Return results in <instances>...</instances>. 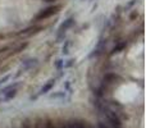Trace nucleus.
Segmentation results:
<instances>
[{"label":"nucleus","mask_w":146,"mask_h":128,"mask_svg":"<svg viewBox=\"0 0 146 128\" xmlns=\"http://www.w3.org/2000/svg\"><path fill=\"white\" fill-rule=\"evenodd\" d=\"M45 3H48V4H51V3H56L58 0H44Z\"/></svg>","instance_id":"5701e85b"},{"label":"nucleus","mask_w":146,"mask_h":128,"mask_svg":"<svg viewBox=\"0 0 146 128\" xmlns=\"http://www.w3.org/2000/svg\"><path fill=\"white\" fill-rule=\"evenodd\" d=\"M44 128H58L56 127V124L54 123V121H51V119H45L44 121Z\"/></svg>","instance_id":"dca6fc26"},{"label":"nucleus","mask_w":146,"mask_h":128,"mask_svg":"<svg viewBox=\"0 0 146 128\" xmlns=\"http://www.w3.org/2000/svg\"><path fill=\"white\" fill-rule=\"evenodd\" d=\"M81 1H88V0H81Z\"/></svg>","instance_id":"a878e982"},{"label":"nucleus","mask_w":146,"mask_h":128,"mask_svg":"<svg viewBox=\"0 0 146 128\" xmlns=\"http://www.w3.org/2000/svg\"><path fill=\"white\" fill-rule=\"evenodd\" d=\"M55 86V78H50V80L48 81V82L45 83V85L42 86V87L40 88V91H38L37 95L41 96V95H46V94H49L51 90H53V87Z\"/></svg>","instance_id":"39448f33"},{"label":"nucleus","mask_w":146,"mask_h":128,"mask_svg":"<svg viewBox=\"0 0 146 128\" xmlns=\"http://www.w3.org/2000/svg\"><path fill=\"white\" fill-rule=\"evenodd\" d=\"M17 88H14V90H10V91H7V92L4 94V100L5 101H8V100H12V99H14L15 96H17Z\"/></svg>","instance_id":"9b49d317"},{"label":"nucleus","mask_w":146,"mask_h":128,"mask_svg":"<svg viewBox=\"0 0 146 128\" xmlns=\"http://www.w3.org/2000/svg\"><path fill=\"white\" fill-rule=\"evenodd\" d=\"M37 65H38V59L37 58H27V59H25V60H22L19 69H18V73L14 76V77H19L22 73L28 72V70L33 69V68L37 67Z\"/></svg>","instance_id":"f03ea898"},{"label":"nucleus","mask_w":146,"mask_h":128,"mask_svg":"<svg viewBox=\"0 0 146 128\" xmlns=\"http://www.w3.org/2000/svg\"><path fill=\"white\" fill-rule=\"evenodd\" d=\"M66 40V33L64 32H56V42H63Z\"/></svg>","instance_id":"6ab92c4d"},{"label":"nucleus","mask_w":146,"mask_h":128,"mask_svg":"<svg viewBox=\"0 0 146 128\" xmlns=\"http://www.w3.org/2000/svg\"><path fill=\"white\" fill-rule=\"evenodd\" d=\"M10 78H12V74H5L4 77H1V78H0V86L5 85V83H7L8 81L10 80Z\"/></svg>","instance_id":"aec40b11"},{"label":"nucleus","mask_w":146,"mask_h":128,"mask_svg":"<svg viewBox=\"0 0 146 128\" xmlns=\"http://www.w3.org/2000/svg\"><path fill=\"white\" fill-rule=\"evenodd\" d=\"M121 80V77H119L118 73L115 72H106L105 74L103 76V85H113V83H115L117 81Z\"/></svg>","instance_id":"20e7f679"},{"label":"nucleus","mask_w":146,"mask_h":128,"mask_svg":"<svg viewBox=\"0 0 146 128\" xmlns=\"http://www.w3.org/2000/svg\"><path fill=\"white\" fill-rule=\"evenodd\" d=\"M66 91H56V92L51 94L50 95V99H64L66 97Z\"/></svg>","instance_id":"4468645a"},{"label":"nucleus","mask_w":146,"mask_h":128,"mask_svg":"<svg viewBox=\"0 0 146 128\" xmlns=\"http://www.w3.org/2000/svg\"><path fill=\"white\" fill-rule=\"evenodd\" d=\"M74 59L73 58H69L68 60H64V68H67V69H68V68H72L73 65H74Z\"/></svg>","instance_id":"a211bd4d"},{"label":"nucleus","mask_w":146,"mask_h":128,"mask_svg":"<svg viewBox=\"0 0 146 128\" xmlns=\"http://www.w3.org/2000/svg\"><path fill=\"white\" fill-rule=\"evenodd\" d=\"M106 44H108V40H106V38H100L98 45H96L95 48L91 50V53L88 54V59H94V58H98V56L103 55L105 49H106Z\"/></svg>","instance_id":"7ed1b4c3"},{"label":"nucleus","mask_w":146,"mask_h":128,"mask_svg":"<svg viewBox=\"0 0 146 128\" xmlns=\"http://www.w3.org/2000/svg\"><path fill=\"white\" fill-rule=\"evenodd\" d=\"M3 103V100H1V97H0V104H1Z\"/></svg>","instance_id":"393cba45"},{"label":"nucleus","mask_w":146,"mask_h":128,"mask_svg":"<svg viewBox=\"0 0 146 128\" xmlns=\"http://www.w3.org/2000/svg\"><path fill=\"white\" fill-rule=\"evenodd\" d=\"M64 88L71 91V83H69V81H66V82H64Z\"/></svg>","instance_id":"4be33fe9"},{"label":"nucleus","mask_w":146,"mask_h":128,"mask_svg":"<svg viewBox=\"0 0 146 128\" xmlns=\"http://www.w3.org/2000/svg\"><path fill=\"white\" fill-rule=\"evenodd\" d=\"M33 128H44V119L42 118H37L33 123Z\"/></svg>","instance_id":"f3484780"},{"label":"nucleus","mask_w":146,"mask_h":128,"mask_svg":"<svg viewBox=\"0 0 146 128\" xmlns=\"http://www.w3.org/2000/svg\"><path fill=\"white\" fill-rule=\"evenodd\" d=\"M54 67H55L56 70H63L64 69V59L58 58L55 62H54Z\"/></svg>","instance_id":"ddd939ff"},{"label":"nucleus","mask_w":146,"mask_h":128,"mask_svg":"<svg viewBox=\"0 0 146 128\" xmlns=\"http://www.w3.org/2000/svg\"><path fill=\"white\" fill-rule=\"evenodd\" d=\"M135 17H137V12H133V13H132V14H131V19H133Z\"/></svg>","instance_id":"b1692460"},{"label":"nucleus","mask_w":146,"mask_h":128,"mask_svg":"<svg viewBox=\"0 0 146 128\" xmlns=\"http://www.w3.org/2000/svg\"><path fill=\"white\" fill-rule=\"evenodd\" d=\"M41 30H42V27H40V26H30V27L19 31L17 35L18 36H32L33 33H37L38 31H41Z\"/></svg>","instance_id":"423d86ee"},{"label":"nucleus","mask_w":146,"mask_h":128,"mask_svg":"<svg viewBox=\"0 0 146 128\" xmlns=\"http://www.w3.org/2000/svg\"><path fill=\"white\" fill-rule=\"evenodd\" d=\"M21 128H33V123L30 118H25L22 121V124H21Z\"/></svg>","instance_id":"2eb2a0df"},{"label":"nucleus","mask_w":146,"mask_h":128,"mask_svg":"<svg viewBox=\"0 0 146 128\" xmlns=\"http://www.w3.org/2000/svg\"><path fill=\"white\" fill-rule=\"evenodd\" d=\"M59 9H60V5H56V4L49 5V7L41 9L40 12L35 15V19L33 21H35V22H41V21H44V19H48V18H50L51 15L56 14V13L59 12Z\"/></svg>","instance_id":"f257e3e1"},{"label":"nucleus","mask_w":146,"mask_h":128,"mask_svg":"<svg viewBox=\"0 0 146 128\" xmlns=\"http://www.w3.org/2000/svg\"><path fill=\"white\" fill-rule=\"evenodd\" d=\"M98 128H110V127H109L108 124H105L104 122L99 121V123H98Z\"/></svg>","instance_id":"412c9836"},{"label":"nucleus","mask_w":146,"mask_h":128,"mask_svg":"<svg viewBox=\"0 0 146 128\" xmlns=\"http://www.w3.org/2000/svg\"><path fill=\"white\" fill-rule=\"evenodd\" d=\"M73 25H74V18H73V17L67 18V19L64 21V22H62V25L59 26L58 32H64V33H67V31H68L69 28H72Z\"/></svg>","instance_id":"0eeeda50"},{"label":"nucleus","mask_w":146,"mask_h":128,"mask_svg":"<svg viewBox=\"0 0 146 128\" xmlns=\"http://www.w3.org/2000/svg\"><path fill=\"white\" fill-rule=\"evenodd\" d=\"M19 86H21V81H15V82L9 83V85H7L5 87H3L1 90H0V94H1V95H4L7 91H10V90H14V88H18Z\"/></svg>","instance_id":"9d476101"},{"label":"nucleus","mask_w":146,"mask_h":128,"mask_svg":"<svg viewBox=\"0 0 146 128\" xmlns=\"http://www.w3.org/2000/svg\"><path fill=\"white\" fill-rule=\"evenodd\" d=\"M71 41L69 40H64V44H63V46H62V54L63 55H68L69 54V48H71Z\"/></svg>","instance_id":"f8f14e48"},{"label":"nucleus","mask_w":146,"mask_h":128,"mask_svg":"<svg viewBox=\"0 0 146 128\" xmlns=\"http://www.w3.org/2000/svg\"><path fill=\"white\" fill-rule=\"evenodd\" d=\"M27 46H28L27 41H25V42H21L19 45L17 46V48H14V49H12V50H10V53L8 54V56L12 55V54H19V53H22V51L26 50V48H27Z\"/></svg>","instance_id":"1a4fd4ad"},{"label":"nucleus","mask_w":146,"mask_h":128,"mask_svg":"<svg viewBox=\"0 0 146 128\" xmlns=\"http://www.w3.org/2000/svg\"><path fill=\"white\" fill-rule=\"evenodd\" d=\"M126 48H127V41H126V40L117 41V44H115V45H114V48L110 50V53H109V55H110V56L115 55V54H118V53H121V51H123Z\"/></svg>","instance_id":"6e6552de"}]
</instances>
